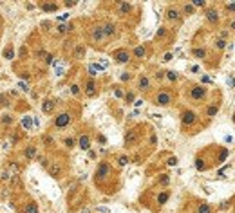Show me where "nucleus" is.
Listing matches in <instances>:
<instances>
[{
    "mask_svg": "<svg viewBox=\"0 0 235 213\" xmlns=\"http://www.w3.org/2000/svg\"><path fill=\"white\" fill-rule=\"evenodd\" d=\"M186 99L190 103H196V105H201L208 99V89L201 83H190L188 89H186Z\"/></svg>",
    "mask_w": 235,
    "mask_h": 213,
    "instance_id": "f257e3e1",
    "label": "nucleus"
},
{
    "mask_svg": "<svg viewBox=\"0 0 235 213\" xmlns=\"http://www.w3.org/2000/svg\"><path fill=\"white\" fill-rule=\"evenodd\" d=\"M174 101H176L174 90L172 89H166V87L157 89V92L152 96V103L156 107H170V105H174Z\"/></svg>",
    "mask_w": 235,
    "mask_h": 213,
    "instance_id": "f03ea898",
    "label": "nucleus"
},
{
    "mask_svg": "<svg viewBox=\"0 0 235 213\" xmlns=\"http://www.w3.org/2000/svg\"><path fill=\"white\" fill-rule=\"evenodd\" d=\"M114 175V170H112V164L107 163V161H101L98 166H96V172H94V182L98 186H103L105 182H109V179Z\"/></svg>",
    "mask_w": 235,
    "mask_h": 213,
    "instance_id": "7ed1b4c3",
    "label": "nucleus"
},
{
    "mask_svg": "<svg viewBox=\"0 0 235 213\" xmlns=\"http://www.w3.org/2000/svg\"><path fill=\"white\" fill-rule=\"evenodd\" d=\"M179 119H181V127L183 128H192L199 123V114L192 108H183L181 114H179Z\"/></svg>",
    "mask_w": 235,
    "mask_h": 213,
    "instance_id": "20e7f679",
    "label": "nucleus"
},
{
    "mask_svg": "<svg viewBox=\"0 0 235 213\" xmlns=\"http://www.w3.org/2000/svg\"><path fill=\"white\" fill-rule=\"evenodd\" d=\"M71 123H73V112H69V110L58 112V114L54 116V119H53V127H54L56 130H63V128H67Z\"/></svg>",
    "mask_w": 235,
    "mask_h": 213,
    "instance_id": "39448f33",
    "label": "nucleus"
},
{
    "mask_svg": "<svg viewBox=\"0 0 235 213\" xmlns=\"http://www.w3.org/2000/svg\"><path fill=\"white\" fill-rule=\"evenodd\" d=\"M123 141H125V148H134V146H137V143L141 141V127L129 128Z\"/></svg>",
    "mask_w": 235,
    "mask_h": 213,
    "instance_id": "423d86ee",
    "label": "nucleus"
},
{
    "mask_svg": "<svg viewBox=\"0 0 235 213\" xmlns=\"http://www.w3.org/2000/svg\"><path fill=\"white\" fill-rule=\"evenodd\" d=\"M165 18L170 24H181L183 22V13H181V7L179 6H168L165 9Z\"/></svg>",
    "mask_w": 235,
    "mask_h": 213,
    "instance_id": "0eeeda50",
    "label": "nucleus"
},
{
    "mask_svg": "<svg viewBox=\"0 0 235 213\" xmlns=\"http://www.w3.org/2000/svg\"><path fill=\"white\" fill-rule=\"evenodd\" d=\"M112 58H114L116 63L125 65V63H129V61L132 60V54H130V51H129V49H116V51L112 53Z\"/></svg>",
    "mask_w": 235,
    "mask_h": 213,
    "instance_id": "6e6552de",
    "label": "nucleus"
},
{
    "mask_svg": "<svg viewBox=\"0 0 235 213\" xmlns=\"http://www.w3.org/2000/svg\"><path fill=\"white\" fill-rule=\"evenodd\" d=\"M204 18L210 25H217L221 22V13H219L217 7H206L204 9Z\"/></svg>",
    "mask_w": 235,
    "mask_h": 213,
    "instance_id": "1a4fd4ad",
    "label": "nucleus"
},
{
    "mask_svg": "<svg viewBox=\"0 0 235 213\" xmlns=\"http://www.w3.org/2000/svg\"><path fill=\"white\" fill-rule=\"evenodd\" d=\"M83 89H85V96L87 97H94L98 94V81L94 78H87L85 83H83Z\"/></svg>",
    "mask_w": 235,
    "mask_h": 213,
    "instance_id": "9d476101",
    "label": "nucleus"
},
{
    "mask_svg": "<svg viewBox=\"0 0 235 213\" xmlns=\"http://www.w3.org/2000/svg\"><path fill=\"white\" fill-rule=\"evenodd\" d=\"M136 89L139 92H148L152 89V79L147 76V74H139L136 81Z\"/></svg>",
    "mask_w": 235,
    "mask_h": 213,
    "instance_id": "9b49d317",
    "label": "nucleus"
},
{
    "mask_svg": "<svg viewBox=\"0 0 235 213\" xmlns=\"http://www.w3.org/2000/svg\"><path fill=\"white\" fill-rule=\"evenodd\" d=\"M89 36L94 43H101L105 40V35H103V29H101V24H94L89 31Z\"/></svg>",
    "mask_w": 235,
    "mask_h": 213,
    "instance_id": "f8f14e48",
    "label": "nucleus"
},
{
    "mask_svg": "<svg viewBox=\"0 0 235 213\" xmlns=\"http://www.w3.org/2000/svg\"><path fill=\"white\" fill-rule=\"evenodd\" d=\"M101 29H103V35H105V40L107 38H114L118 35V27L114 22H103L101 24Z\"/></svg>",
    "mask_w": 235,
    "mask_h": 213,
    "instance_id": "ddd939ff",
    "label": "nucleus"
},
{
    "mask_svg": "<svg viewBox=\"0 0 235 213\" xmlns=\"http://www.w3.org/2000/svg\"><path fill=\"white\" fill-rule=\"evenodd\" d=\"M219 110H221V103L219 101H212V103H208L204 107V116L208 119H212V117H215L219 114Z\"/></svg>",
    "mask_w": 235,
    "mask_h": 213,
    "instance_id": "4468645a",
    "label": "nucleus"
},
{
    "mask_svg": "<svg viewBox=\"0 0 235 213\" xmlns=\"http://www.w3.org/2000/svg\"><path fill=\"white\" fill-rule=\"evenodd\" d=\"M47 170H49V175L54 177V179H62V175H63V166L60 164L58 161H53V163L47 166Z\"/></svg>",
    "mask_w": 235,
    "mask_h": 213,
    "instance_id": "2eb2a0df",
    "label": "nucleus"
},
{
    "mask_svg": "<svg viewBox=\"0 0 235 213\" xmlns=\"http://www.w3.org/2000/svg\"><path fill=\"white\" fill-rule=\"evenodd\" d=\"M36 157H38V148H36L35 145H27L25 150H24V159H25V161H33V159H36Z\"/></svg>",
    "mask_w": 235,
    "mask_h": 213,
    "instance_id": "dca6fc26",
    "label": "nucleus"
},
{
    "mask_svg": "<svg viewBox=\"0 0 235 213\" xmlns=\"http://www.w3.org/2000/svg\"><path fill=\"white\" fill-rule=\"evenodd\" d=\"M170 195H172V192L170 190H161L159 193H157V199H156V204L157 206H163V204H166L168 202V199H170Z\"/></svg>",
    "mask_w": 235,
    "mask_h": 213,
    "instance_id": "f3484780",
    "label": "nucleus"
},
{
    "mask_svg": "<svg viewBox=\"0 0 235 213\" xmlns=\"http://www.w3.org/2000/svg\"><path fill=\"white\" fill-rule=\"evenodd\" d=\"M210 168V164L206 163V157L203 154H199L196 157V170H199V172H204V170H208Z\"/></svg>",
    "mask_w": 235,
    "mask_h": 213,
    "instance_id": "a211bd4d",
    "label": "nucleus"
},
{
    "mask_svg": "<svg viewBox=\"0 0 235 213\" xmlns=\"http://www.w3.org/2000/svg\"><path fill=\"white\" fill-rule=\"evenodd\" d=\"M219 150V154L212 159V164H221V163H224L226 161V157H228V148H217Z\"/></svg>",
    "mask_w": 235,
    "mask_h": 213,
    "instance_id": "6ab92c4d",
    "label": "nucleus"
},
{
    "mask_svg": "<svg viewBox=\"0 0 235 213\" xmlns=\"http://www.w3.org/2000/svg\"><path fill=\"white\" fill-rule=\"evenodd\" d=\"M78 146L81 150H89V148H91V136H89V134H80Z\"/></svg>",
    "mask_w": 235,
    "mask_h": 213,
    "instance_id": "aec40b11",
    "label": "nucleus"
},
{
    "mask_svg": "<svg viewBox=\"0 0 235 213\" xmlns=\"http://www.w3.org/2000/svg\"><path fill=\"white\" fill-rule=\"evenodd\" d=\"M130 54H132L136 60H143L145 56H147V45H136L134 51H132Z\"/></svg>",
    "mask_w": 235,
    "mask_h": 213,
    "instance_id": "412c9836",
    "label": "nucleus"
},
{
    "mask_svg": "<svg viewBox=\"0 0 235 213\" xmlns=\"http://www.w3.org/2000/svg\"><path fill=\"white\" fill-rule=\"evenodd\" d=\"M54 107H56V101H54V99H45V101L42 103V112H43V114H51V112L54 110Z\"/></svg>",
    "mask_w": 235,
    "mask_h": 213,
    "instance_id": "4be33fe9",
    "label": "nucleus"
},
{
    "mask_svg": "<svg viewBox=\"0 0 235 213\" xmlns=\"http://www.w3.org/2000/svg\"><path fill=\"white\" fill-rule=\"evenodd\" d=\"M196 213H214V208H212V204L210 202H199L196 206Z\"/></svg>",
    "mask_w": 235,
    "mask_h": 213,
    "instance_id": "5701e85b",
    "label": "nucleus"
},
{
    "mask_svg": "<svg viewBox=\"0 0 235 213\" xmlns=\"http://www.w3.org/2000/svg\"><path fill=\"white\" fill-rule=\"evenodd\" d=\"M192 56L197 60H206V56H208V51L204 49V47H194L192 49Z\"/></svg>",
    "mask_w": 235,
    "mask_h": 213,
    "instance_id": "b1692460",
    "label": "nucleus"
},
{
    "mask_svg": "<svg viewBox=\"0 0 235 213\" xmlns=\"http://www.w3.org/2000/svg\"><path fill=\"white\" fill-rule=\"evenodd\" d=\"M118 13L119 15H129L130 11H132V4H129V2H118Z\"/></svg>",
    "mask_w": 235,
    "mask_h": 213,
    "instance_id": "393cba45",
    "label": "nucleus"
},
{
    "mask_svg": "<svg viewBox=\"0 0 235 213\" xmlns=\"http://www.w3.org/2000/svg\"><path fill=\"white\" fill-rule=\"evenodd\" d=\"M22 213H38V204H36V202H33V200H29L27 204H24Z\"/></svg>",
    "mask_w": 235,
    "mask_h": 213,
    "instance_id": "a878e982",
    "label": "nucleus"
},
{
    "mask_svg": "<svg viewBox=\"0 0 235 213\" xmlns=\"http://www.w3.org/2000/svg\"><path fill=\"white\" fill-rule=\"evenodd\" d=\"M226 45H228V42H226V40H222V38H215V40H214V49L219 51V53H221V51H224V49H226Z\"/></svg>",
    "mask_w": 235,
    "mask_h": 213,
    "instance_id": "bb28decb",
    "label": "nucleus"
},
{
    "mask_svg": "<svg viewBox=\"0 0 235 213\" xmlns=\"http://www.w3.org/2000/svg\"><path fill=\"white\" fill-rule=\"evenodd\" d=\"M156 182L159 184V186H165V188H166V186L170 184V175H168V174H161L156 179Z\"/></svg>",
    "mask_w": 235,
    "mask_h": 213,
    "instance_id": "cd10ccee",
    "label": "nucleus"
},
{
    "mask_svg": "<svg viewBox=\"0 0 235 213\" xmlns=\"http://www.w3.org/2000/svg\"><path fill=\"white\" fill-rule=\"evenodd\" d=\"M83 54H85V45H76V49L73 53V58L80 60V58H83Z\"/></svg>",
    "mask_w": 235,
    "mask_h": 213,
    "instance_id": "c85d7f7f",
    "label": "nucleus"
},
{
    "mask_svg": "<svg viewBox=\"0 0 235 213\" xmlns=\"http://www.w3.org/2000/svg\"><path fill=\"white\" fill-rule=\"evenodd\" d=\"M62 143H63V146H65V148H69V150H73V148L76 146V139H74V137H63V141H62Z\"/></svg>",
    "mask_w": 235,
    "mask_h": 213,
    "instance_id": "c756f323",
    "label": "nucleus"
},
{
    "mask_svg": "<svg viewBox=\"0 0 235 213\" xmlns=\"http://www.w3.org/2000/svg\"><path fill=\"white\" fill-rule=\"evenodd\" d=\"M116 161H118V166H125V164H129L130 157H129L127 154H121V155H118L116 157Z\"/></svg>",
    "mask_w": 235,
    "mask_h": 213,
    "instance_id": "7c9ffc66",
    "label": "nucleus"
},
{
    "mask_svg": "<svg viewBox=\"0 0 235 213\" xmlns=\"http://www.w3.org/2000/svg\"><path fill=\"white\" fill-rule=\"evenodd\" d=\"M181 13H183V15H194V13H196V7H194L192 4H185V6L181 7Z\"/></svg>",
    "mask_w": 235,
    "mask_h": 213,
    "instance_id": "2f4dec72",
    "label": "nucleus"
},
{
    "mask_svg": "<svg viewBox=\"0 0 235 213\" xmlns=\"http://www.w3.org/2000/svg\"><path fill=\"white\" fill-rule=\"evenodd\" d=\"M165 78H166L168 81H172V83H176L177 79H179V74H177L176 71H166V72H165Z\"/></svg>",
    "mask_w": 235,
    "mask_h": 213,
    "instance_id": "473e14b6",
    "label": "nucleus"
},
{
    "mask_svg": "<svg viewBox=\"0 0 235 213\" xmlns=\"http://www.w3.org/2000/svg\"><path fill=\"white\" fill-rule=\"evenodd\" d=\"M20 125L25 128V130H31V125H33V119H31V116H25L22 117V121H20Z\"/></svg>",
    "mask_w": 235,
    "mask_h": 213,
    "instance_id": "72a5a7b5",
    "label": "nucleus"
},
{
    "mask_svg": "<svg viewBox=\"0 0 235 213\" xmlns=\"http://www.w3.org/2000/svg\"><path fill=\"white\" fill-rule=\"evenodd\" d=\"M40 7H42L45 13H51V11H56V9H58V4H42Z\"/></svg>",
    "mask_w": 235,
    "mask_h": 213,
    "instance_id": "f704fd0d",
    "label": "nucleus"
},
{
    "mask_svg": "<svg viewBox=\"0 0 235 213\" xmlns=\"http://www.w3.org/2000/svg\"><path fill=\"white\" fill-rule=\"evenodd\" d=\"M166 35H168V29H166V27L163 25V27H159V29H157V33H156V40H163L165 36H166Z\"/></svg>",
    "mask_w": 235,
    "mask_h": 213,
    "instance_id": "c9c22d12",
    "label": "nucleus"
},
{
    "mask_svg": "<svg viewBox=\"0 0 235 213\" xmlns=\"http://www.w3.org/2000/svg\"><path fill=\"white\" fill-rule=\"evenodd\" d=\"M190 4H192L194 7H206V2H204V0H192Z\"/></svg>",
    "mask_w": 235,
    "mask_h": 213,
    "instance_id": "e433bc0d",
    "label": "nucleus"
},
{
    "mask_svg": "<svg viewBox=\"0 0 235 213\" xmlns=\"http://www.w3.org/2000/svg\"><path fill=\"white\" fill-rule=\"evenodd\" d=\"M0 121H2L4 125H11V123H13V117L9 116V114H6V116H2V119H0Z\"/></svg>",
    "mask_w": 235,
    "mask_h": 213,
    "instance_id": "4c0bfd02",
    "label": "nucleus"
},
{
    "mask_svg": "<svg viewBox=\"0 0 235 213\" xmlns=\"http://www.w3.org/2000/svg\"><path fill=\"white\" fill-rule=\"evenodd\" d=\"M53 143H54V139H53V136H49V134H47V136H43V145H47V146H51Z\"/></svg>",
    "mask_w": 235,
    "mask_h": 213,
    "instance_id": "58836bf2",
    "label": "nucleus"
},
{
    "mask_svg": "<svg viewBox=\"0 0 235 213\" xmlns=\"http://www.w3.org/2000/svg\"><path fill=\"white\" fill-rule=\"evenodd\" d=\"M71 92H73L74 96H80V92H81V90H80V85L73 83V85H71Z\"/></svg>",
    "mask_w": 235,
    "mask_h": 213,
    "instance_id": "ea45409f",
    "label": "nucleus"
},
{
    "mask_svg": "<svg viewBox=\"0 0 235 213\" xmlns=\"http://www.w3.org/2000/svg\"><path fill=\"white\" fill-rule=\"evenodd\" d=\"M125 101H127V103H134V92H132V90L125 94Z\"/></svg>",
    "mask_w": 235,
    "mask_h": 213,
    "instance_id": "a19ab883",
    "label": "nucleus"
},
{
    "mask_svg": "<svg viewBox=\"0 0 235 213\" xmlns=\"http://www.w3.org/2000/svg\"><path fill=\"white\" fill-rule=\"evenodd\" d=\"M166 164H168V166H177V157H174V155L168 157V159H166Z\"/></svg>",
    "mask_w": 235,
    "mask_h": 213,
    "instance_id": "79ce46f5",
    "label": "nucleus"
},
{
    "mask_svg": "<svg viewBox=\"0 0 235 213\" xmlns=\"http://www.w3.org/2000/svg\"><path fill=\"white\" fill-rule=\"evenodd\" d=\"M228 36H230V31H228V29H222V31L219 33V36H217V38H222V40H226V38H228Z\"/></svg>",
    "mask_w": 235,
    "mask_h": 213,
    "instance_id": "37998d69",
    "label": "nucleus"
},
{
    "mask_svg": "<svg viewBox=\"0 0 235 213\" xmlns=\"http://www.w3.org/2000/svg\"><path fill=\"white\" fill-rule=\"evenodd\" d=\"M114 96H116V97H125L123 90H121V87H114Z\"/></svg>",
    "mask_w": 235,
    "mask_h": 213,
    "instance_id": "c03bdc74",
    "label": "nucleus"
},
{
    "mask_svg": "<svg viewBox=\"0 0 235 213\" xmlns=\"http://www.w3.org/2000/svg\"><path fill=\"white\" fill-rule=\"evenodd\" d=\"M224 9H226L228 13H235V2H233V4H226V6H224Z\"/></svg>",
    "mask_w": 235,
    "mask_h": 213,
    "instance_id": "a18cd8bd",
    "label": "nucleus"
},
{
    "mask_svg": "<svg viewBox=\"0 0 235 213\" xmlns=\"http://www.w3.org/2000/svg\"><path fill=\"white\" fill-rule=\"evenodd\" d=\"M228 31H233L235 33V18H232L228 22Z\"/></svg>",
    "mask_w": 235,
    "mask_h": 213,
    "instance_id": "49530a36",
    "label": "nucleus"
},
{
    "mask_svg": "<svg viewBox=\"0 0 235 213\" xmlns=\"http://www.w3.org/2000/svg\"><path fill=\"white\" fill-rule=\"evenodd\" d=\"M130 78H132V74H130V72H123V74H121V81H129Z\"/></svg>",
    "mask_w": 235,
    "mask_h": 213,
    "instance_id": "de8ad7c7",
    "label": "nucleus"
},
{
    "mask_svg": "<svg viewBox=\"0 0 235 213\" xmlns=\"http://www.w3.org/2000/svg\"><path fill=\"white\" fill-rule=\"evenodd\" d=\"M53 60H54L53 54H45V63H47V65H51V63H53Z\"/></svg>",
    "mask_w": 235,
    "mask_h": 213,
    "instance_id": "09e8293b",
    "label": "nucleus"
},
{
    "mask_svg": "<svg viewBox=\"0 0 235 213\" xmlns=\"http://www.w3.org/2000/svg\"><path fill=\"white\" fill-rule=\"evenodd\" d=\"M172 60V53H165L163 54V61H170Z\"/></svg>",
    "mask_w": 235,
    "mask_h": 213,
    "instance_id": "8fccbe9b",
    "label": "nucleus"
},
{
    "mask_svg": "<svg viewBox=\"0 0 235 213\" xmlns=\"http://www.w3.org/2000/svg\"><path fill=\"white\" fill-rule=\"evenodd\" d=\"M6 58H7V60L13 58V49H7V51H6Z\"/></svg>",
    "mask_w": 235,
    "mask_h": 213,
    "instance_id": "3c124183",
    "label": "nucleus"
},
{
    "mask_svg": "<svg viewBox=\"0 0 235 213\" xmlns=\"http://www.w3.org/2000/svg\"><path fill=\"white\" fill-rule=\"evenodd\" d=\"M18 87L22 89V90H24V92H27V90H29V89H27V85H25V83H22V81L18 83Z\"/></svg>",
    "mask_w": 235,
    "mask_h": 213,
    "instance_id": "603ef678",
    "label": "nucleus"
},
{
    "mask_svg": "<svg viewBox=\"0 0 235 213\" xmlns=\"http://www.w3.org/2000/svg\"><path fill=\"white\" fill-rule=\"evenodd\" d=\"M163 78H165V72H163V71L156 72V79H163Z\"/></svg>",
    "mask_w": 235,
    "mask_h": 213,
    "instance_id": "864d4df0",
    "label": "nucleus"
},
{
    "mask_svg": "<svg viewBox=\"0 0 235 213\" xmlns=\"http://www.w3.org/2000/svg\"><path fill=\"white\" fill-rule=\"evenodd\" d=\"M65 6H67V7H74L76 2H74V0H69V2H65Z\"/></svg>",
    "mask_w": 235,
    "mask_h": 213,
    "instance_id": "5fc2aeb1",
    "label": "nucleus"
},
{
    "mask_svg": "<svg viewBox=\"0 0 235 213\" xmlns=\"http://www.w3.org/2000/svg\"><path fill=\"white\" fill-rule=\"evenodd\" d=\"M228 85H230V87H235V79H233V76L228 78Z\"/></svg>",
    "mask_w": 235,
    "mask_h": 213,
    "instance_id": "6e6d98bb",
    "label": "nucleus"
},
{
    "mask_svg": "<svg viewBox=\"0 0 235 213\" xmlns=\"http://www.w3.org/2000/svg\"><path fill=\"white\" fill-rule=\"evenodd\" d=\"M157 143V137H156V134H152L150 136V145H156Z\"/></svg>",
    "mask_w": 235,
    "mask_h": 213,
    "instance_id": "4d7b16f0",
    "label": "nucleus"
},
{
    "mask_svg": "<svg viewBox=\"0 0 235 213\" xmlns=\"http://www.w3.org/2000/svg\"><path fill=\"white\" fill-rule=\"evenodd\" d=\"M67 18H69V15H62V17H58L60 22H67Z\"/></svg>",
    "mask_w": 235,
    "mask_h": 213,
    "instance_id": "13d9d810",
    "label": "nucleus"
},
{
    "mask_svg": "<svg viewBox=\"0 0 235 213\" xmlns=\"http://www.w3.org/2000/svg\"><path fill=\"white\" fill-rule=\"evenodd\" d=\"M134 105H136V107H141V105H143V99H137V101H134Z\"/></svg>",
    "mask_w": 235,
    "mask_h": 213,
    "instance_id": "bf43d9fd",
    "label": "nucleus"
}]
</instances>
